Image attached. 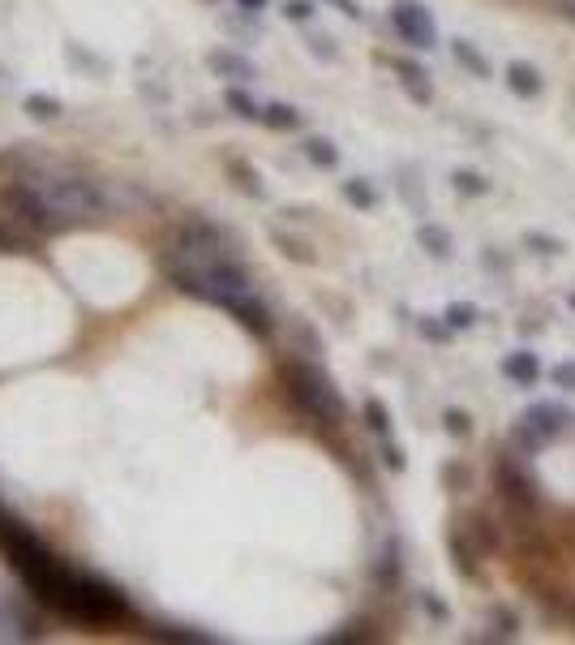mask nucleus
<instances>
[{"label": "nucleus", "instance_id": "obj_5", "mask_svg": "<svg viewBox=\"0 0 575 645\" xmlns=\"http://www.w3.org/2000/svg\"><path fill=\"white\" fill-rule=\"evenodd\" d=\"M494 486H498V499L506 503L511 517H532L537 503H541L537 482L515 465V456H498V461H494Z\"/></svg>", "mask_w": 575, "mask_h": 645}, {"label": "nucleus", "instance_id": "obj_3", "mask_svg": "<svg viewBox=\"0 0 575 645\" xmlns=\"http://www.w3.org/2000/svg\"><path fill=\"white\" fill-rule=\"evenodd\" d=\"M39 202L48 207V216L56 220L61 233H73L82 224H95L103 211H108V194L103 185L91 181V176H77V173H44V176H30Z\"/></svg>", "mask_w": 575, "mask_h": 645}, {"label": "nucleus", "instance_id": "obj_9", "mask_svg": "<svg viewBox=\"0 0 575 645\" xmlns=\"http://www.w3.org/2000/svg\"><path fill=\"white\" fill-rule=\"evenodd\" d=\"M369 576H374V585H378V590H395V585L404 581V546H400V538H395V534L383 543V551H378V559H374Z\"/></svg>", "mask_w": 575, "mask_h": 645}, {"label": "nucleus", "instance_id": "obj_10", "mask_svg": "<svg viewBox=\"0 0 575 645\" xmlns=\"http://www.w3.org/2000/svg\"><path fill=\"white\" fill-rule=\"evenodd\" d=\"M459 534L468 538V546L477 551L481 559H485V555H494V551L503 546V529L490 521L485 512H473V517H464V521H459Z\"/></svg>", "mask_w": 575, "mask_h": 645}, {"label": "nucleus", "instance_id": "obj_43", "mask_svg": "<svg viewBox=\"0 0 575 645\" xmlns=\"http://www.w3.org/2000/svg\"><path fill=\"white\" fill-rule=\"evenodd\" d=\"M0 74H4V69H0Z\"/></svg>", "mask_w": 575, "mask_h": 645}, {"label": "nucleus", "instance_id": "obj_12", "mask_svg": "<svg viewBox=\"0 0 575 645\" xmlns=\"http://www.w3.org/2000/svg\"><path fill=\"white\" fill-rule=\"evenodd\" d=\"M313 641H318V645H365V641H378V624L360 616V620L339 624L336 633H318Z\"/></svg>", "mask_w": 575, "mask_h": 645}, {"label": "nucleus", "instance_id": "obj_42", "mask_svg": "<svg viewBox=\"0 0 575 645\" xmlns=\"http://www.w3.org/2000/svg\"><path fill=\"white\" fill-rule=\"evenodd\" d=\"M571 306H575V293H571Z\"/></svg>", "mask_w": 575, "mask_h": 645}, {"label": "nucleus", "instance_id": "obj_41", "mask_svg": "<svg viewBox=\"0 0 575 645\" xmlns=\"http://www.w3.org/2000/svg\"><path fill=\"white\" fill-rule=\"evenodd\" d=\"M207 4H219V0H207Z\"/></svg>", "mask_w": 575, "mask_h": 645}, {"label": "nucleus", "instance_id": "obj_37", "mask_svg": "<svg viewBox=\"0 0 575 645\" xmlns=\"http://www.w3.org/2000/svg\"><path fill=\"white\" fill-rule=\"evenodd\" d=\"M554 383H558V388H575V366H567V362L554 366Z\"/></svg>", "mask_w": 575, "mask_h": 645}, {"label": "nucleus", "instance_id": "obj_24", "mask_svg": "<svg viewBox=\"0 0 575 645\" xmlns=\"http://www.w3.org/2000/svg\"><path fill=\"white\" fill-rule=\"evenodd\" d=\"M344 199L352 202V207H360V211H374L378 207V190L365 176H352V181H344Z\"/></svg>", "mask_w": 575, "mask_h": 645}, {"label": "nucleus", "instance_id": "obj_16", "mask_svg": "<svg viewBox=\"0 0 575 645\" xmlns=\"http://www.w3.org/2000/svg\"><path fill=\"white\" fill-rule=\"evenodd\" d=\"M503 374L511 383H520V388H537L541 362H537V353H511V357H503Z\"/></svg>", "mask_w": 575, "mask_h": 645}, {"label": "nucleus", "instance_id": "obj_35", "mask_svg": "<svg viewBox=\"0 0 575 645\" xmlns=\"http://www.w3.org/2000/svg\"><path fill=\"white\" fill-rule=\"evenodd\" d=\"M421 336H425V340H447V336H451V322L421 319Z\"/></svg>", "mask_w": 575, "mask_h": 645}, {"label": "nucleus", "instance_id": "obj_33", "mask_svg": "<svg viewBox=\"0 0 575 645\" xmlns=\"http://www.w3.org/2000/svg\"><path fill=\"white\" fill-rule=\"evenodd\" d=\"M421 607H425V611H430V616H433L438 624L451 620V607H447V602H442L438 594H421Z\"/></svg>", "mask_w": 575, "mask_h": 645}, {"label": "nucleus", "instance_id": "obj_17", "mask_svg": "<svg viewBox=\"0 0 575 645\" xmlns=\"http://www.w3.org/2000/svg\"><path fill=\"white\" fill-rule=\"evenodd\" d=\"M263 125L266 129H275V134H296L301 125H305V112L301 108H292V103H266L263 108Z\"/></svg>", "mask_w": 575, "mask_h": 645}, {"label": "nucleus", "instance_id": "obj_30", "mask_svg": "<svg viewBox=\"0 0 575 645\" xmlns=\"http://www.w3.org/2000/svg\"><path fill=\"white\" fill-rule=\"evenodd\" d=\"M442 426H447V435H456V439L473 435V418H468L464 409H447V413H442Z\"/></svg>", "mask_w": 575, "mask_h": 645}, {"label": "nucleus", "instance_id": "obj_29", "mask_svg": "<svg viewBox=\"0 0 575 645\" xmlns=\"http://www.w3.org/2000/svg\"><path fill=\"white\" fill-rule=\"evenodd\" d=\"M442 319L451 322V331H464V327H473L477 322V310L473 306H464V301H456V306H447V314Z\"/></svg>", "mask_w": 575, "mask_h": 645}, {"label": "nucleus", "instance_id": "obj_22", "mask_svg": "<svg viewBox=\"0 0 575 645\" xmlns=\"http://www.w3.org/2000/svg\"><path fill=\"white\" fill-rule=\"evenodd\" d=\"M305 159H310L313 168H336L339 164V147L331 143V138H305Z\"/></svg>", "mask_w": 575, "mask_h": 645}, {"label": "nucleus", "instance_id": "obj_32", "mask_svg": "<svg viewBox=\"0 0 575 645\" xmlns=\"http://www.w3.org/2000/svg\"><path fill=\"white\" fill-rule=\"evenodd\" d=\"M284 18H288V22H310V18H313V0H284Z\"/></svg>", "mask_w": 575, "mask_h": 645}, {"label": "nucleus", "instance_id": "obj_4", "mask_svg": "<svg viewBox=\"0 0 575 645\" xmlns=\"http://www.w3.org/2000/svg\"><path fill=\"white\" fill-rule=\"evenodd\" d=\"M172 254L185 258V263H193V267H202V263H211V258H237L240 241H237L232 228L193 216V220H185L176 228V246H172Z\"/></svg>", "mask_w": 575, "mask_h": 645}, {"label": "nucleus", "instance_id": "obj_36", "mask_svg": "<svg viewBox=\"0 0 575 645\" xmlns=\"http://www.w3.org/2000/svg\"><path fill=\"white\" fill-rule=\"evenodd\" d=\"M310 52H313V56H327V61H336V48H331V39H327V35H313V39H310Z\"/></svg>", "mask_w": 575, "mask_h": 645}, {"label": "nucleus", "instance_id": "obj_34", "mask_svg": "<svg viewBox=\"0 0 575 645\" xmlns=\"http://www.w3.org/2000/svg\"><path fill=\"white\" fill-rule=\"evenodd\" d=\"M456 190H459V194H485L490 185H485L477 173H456Z\"/></svg>", "mask_w": 575, "mask_h": 645}, {"label": "nucleus", "instance_id": "obj_38", "mask_svg": "<svg viewBox=\"0 0 575 645\" xmlns=\"http://www.w3.org/2000/svg\"><path fill=\"white\" fill-rule=\"evenodd\" d=\"M327 4H336L344 18H357V22H360V4H357V0H327Z\"/></svg>", "mask_w": 575, "mask_h": 645}, {"label": "nucleus", "instance_id": "obj_20", "mask_svg": "<svg viewBox=\"0 0 575 645\" xmlns=\"http://www.w3.org/2000/svg\"><path fill=\"white\" fill-rule=\"evenodd\" d=\"M506 86H511L515 95L532 100V95H541V74H537L532 65H524V61H511V65H506Z\"/></svg>", "mask_w": 575, "mask_h": 645}, {"label": "nucleus", "instance_id": "obj_1", "mask_svg": "<svg viewBox=\"0 0 575 645\" xmlns=\"http://www.w3.org/2000/svg\"><path fill=\"white\" fill-rule=\"evenodd\" d=\"M0 555H4L9 568L18 572V581L26 585V594H30V602L39 611H52V616H61L69 624H91V628L120 624L134 616V607H129L120 585L65 564L30 525L18 529L9 543L0 546Z\"/></svg>", "mask_w": 575, "mask_h": 645}, {"label": "nucleus", "instance_id": "obj_2", "mask_svg": "<svg viewBox=\"0 0 575 645\" xmlns=\"http://www.w3.org/2000/svg\"><path fill=\"white\" fill-rule=\"evenodd\" d=\"M279 383H284L288 400L301 418H310L313 426L322 430H339L348 422V404L339 396L336 379L327 371H318L313 362H301V357H284L279 362Z\"/></svg>", "mask_w": 575, "mask_h": 645}, {"label": "nucleus", "instance_id": "obj_40", "mask_svg": "<svg viewBox=\"0 0 575 645\" xmlns=\"http://www.w3.org/2000/svg\"><path fill=\"white\" fill-rule=\"evenodd\" d=\"M563 13H567V18H575V0H567V9H563Z\"/></svg>", "mask_w": 575, "mask_h": 645}, {"label": "nucleus", "instance_id": "obj_18", "mask_svg": "<svg viewBox=\"0 0 575 645\" xmlns=\"http://www.w3.org/2000/svg\"><path fill=\"white\" fill-rule=\"evenodd\" d=\"M223 168H228V176L237 181V190L240 194H249V199H266V190H263V176H258V168H249L240 155H228L223 159Z\"/></svg>", "mask_w": 575, "mask_h": 645}, {"label": "nucleus", "instance_id": "obj_15", "mask_svg": "<svg viewBox=\"0 0 575 645\" xmlns=\"http://www.w3.org/2000/svg\"><path fill=\"white\" fill-rule=\"evenodd\" d=\"M391 69L400 74V82L408 86V95H412V100H417V103H430V82H425L430 74H425L417 61H408V56H395V61H391Z\"/></svg>", "mask_w": 575, "mask_h": 645}, {"label": "nucleus", "instance_id": "obj_11", "mask_svg": "<svg viewBox=\"0 0 575 645\" xmlns=\"http://www.w3.org/2000/svg\"><path fill=\"white\" fill-rule=\"evenodd\" d=\"M146 637H155V641H172V645H219V641H228V637H219V633H202V628H193V624H164V620L146 624Z\"/></svg>", "mask_w": 575, "mask_h": 645}, {"label": "nucleus", "instance_id": "obj_25", "mask_svg": "<svg viewBox=\"0 0 575 645\" xmlns=\"http://www.w3.org/2000/svg\"><path fill=\"white\" fill-rule=\"evenodd\" d=\"M417 241L430 249L433 258H447V254H451V237H447V228H438V224H421V228H417Z\"/></svg>", "mask_w": 575, "mask_h": 645}, {"label": "nucleus", "instance_id": "obj_39", "mask_svg": "<svg viewBox=\"0 0 575 645\" xmlns=\"http://www.w3.org/2000/svg\"><path fill=\"white\" fill-rule=\"evenodd\" d=\"M266 4H271V0H237V9H240V13H263Z\"/></svg>", "mask_w": 575, "mask_h": 645}, {"label": "nucleus", "instance_id": "obj_6", "mask_svg": "<svg viewBox=\"0 0 575 645\" xmlns=\"http://www.w3.org/2000/svg\"><path fill=\"white\" fill-rule=\"evenodd\" d=\"M215 310H223L228 319L245 327L254 340H271L275 336V314H271V306H266L254 289H245V293H219Z\"/></svg>", "mask_w": 575, "mask_h": 645}, {"label": "nucleus", "instance_id": "obj_7", "mask_svg": "<svg viewBox=\"0 0 575 645\" xmlns=\"http://www.w3.org/2000/svg\"><path fill=\"white\" fill-rule=\"evenodd\" d=\"M391 26L408 48L417 52H430L438 44V26H433L430 9L421 0H391Z\"/></svg>", "mask_w": 575, "mask_h": 645}, {"label": "nucleus", "instance_id": "obj_13", "mask_svg": "<svg viewBox=\"0 0 575 645\" xmlns=\"http://www.w3.org/2000/svg\"><path fill=\"white\" fill-rule=\"evenodd\" d=\"M223 108H228V112L237 117V121L263 125V108H266V103L254 100V95H249V91H245L240 82H228V86H223Z\"/></svg>", "mask_w": 575, "mask_h": 645}, {"label": "nucleus", "instance_id": "obj_19", "mask_svg": "<svg viewBox=\"0 0 575 645\" xmlns=\"http://www.w3.org/2000/svg\"><path fill=\"white\" fill-rule=\"evenodd\" d=\"M22 112L30 121H61V117H65V103L56 100V95H48V91H30L22 100Z\"/></svg>", "mask_w": 575, "mask_h": 645}, {"label": "nucleus", "instance_id": "obj_27", "mask_svg": "<svg viewBox=\"0 0 575 645\" xmlns=\"http://www.w3.org/2000/svg\"><path fill=\"white\" fill-rule=\"evenodd\" d=\"M468 482H473V473H468L464 461H447V465H442V486H447V491H468Z\"/></svg>", "mask_w": 575, "mask_h": 645}, {"label": "nucleus", "instance_id": "obj_26", "mask_svg": "<svg viewBox=\"0 0 575 645\" xmlns=\"http://www.w3.org/2000/svg\"><path fill=\"white\" fill-rule=\"evenodd\" d=\"M456 61H459V65H468L477 78H490V61H485V56H481L468 39H456Z\"/></svg>", "mask_w": 575, "mask_h": 645}, {"label": "nucleus", "instance_id": "obj_14", "mask_svg": "<svg viewBox=\"0 0 575 645\" xmlns=\"http://www.w3.org/2000/svg\"><path fill=\"white\" fill-rule=\"evenodd\" d=\"M524 422L532 426V430H537V435H541L546 444H550L554 435H558L563 426L571 422V418H567V413H563L558 404H532V409H528V413H524Z\"/></svg>", "mask_w": 575, "mask_h": 645}, {"label": "nucleus", "instance_id": "obj_21", "mask_svg": "<svg viewBox=\"0 0 575 645\" xmlns=\"http://www.w3.org/2000/svg\"><path fill=\"white\" fill-rule=\"evenodd\" d=\"M271 246L279 249L284 258H292V263H301V267H313V263H318V254H313V249L305 246L301 237H288L284 228H271Z\"/></svg>", "mask_w": 575, "mask_h": 645}, {"label": "nucleus", "instance_id": "obj_8", "mask_svg": "<svg viewBox=\"0 0 575 645\" xmlns=\"http://www.w3.org/2000/svg\"><path fill=\"white\" fill-rule=\"evenodd\" d=\"M207 69L219 78H228V82H240V86H249L254 78H258V65L249 61V56H240L237 48H215L207 52Z\"/></svg>", "mask_w": 575, "mask_h": 645}, {"label": "nucleus", "instance_id": "obj_23", "mask_svg": "<svg viewBox=\"0 0 575 645\" xmlns=\"http://www.w3.org/2000/svg\"><path fill=\"white\" fill-rule=\"evenodd\" d=\"M360 413H365V426L378 435V439H386L391 435V409H386L378 396H365V404H360Z\"/></svg>", "mask_w": 575, "mask_h": 645}, {"label": "nucleus", "instance_id": "obj_31", "mask_svg": "<svg viewBox=\"0 0 575 645\" xmlns=\"http://www.w3.org/2000/svg\"><path fill=\"white\" fill-rule=\"evenodd\" d=\"M383 465H386V469H391V473H400V469H404V465H408L404 447H400V444H391V435H386V439H383Z\"/></svg>", "mask_w": 575, "mask_h": 645}, {"label": "nucleus", "instance_id": "obj_28", "mask_svg": "<svg viewBox=\"0 0 575 645\" xmlns=\"http://www.w3.org/2000/svg\"><path fill=\"white\" fill-rule=\"evenodd\" d=\"M18 228H22L18 220L0 224V254H13V249H30V237H26V233H18Z\"/></svg>", "mask_w": 575, "mask_h": 645}]
</instances>
